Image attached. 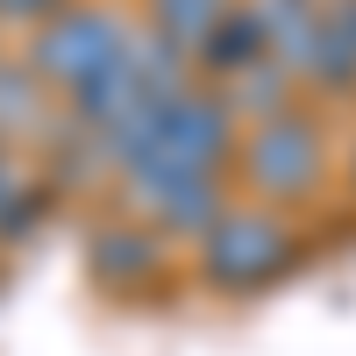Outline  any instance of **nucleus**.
I'll return each mask as SVG.
<instances>
[{
  "label": "nucleus",
  "instance_id": "nucleus-1",
  "mask_svg": "<svg viewBox=\"0 0 356 356\" xmlns=\"http://www.w3.org/2000/svg\"><path fill=\"white\" fill-rule=\"evenodd\" d=\"M235 143H243V122H235L228 93L193 79L150 122V136L136 143V157L122 164V186H143V178H235Z\"/></svg>",
  "mask_w": 356,
  "mask_h": 356
},
{
  "label": "nucleus",
  "instance_id": "nucleus-2",
  "mask_svg": "<svg viewBox=\"0 0 356 356\" xmlns=\"http://www.w3.org/2000/svg\"><path fill=\"white\" fill-rule=\"evenodd\" d=\"M136 29L143 22H129L114 0H65L50 22H36V36H29L22 57L36 65V79L50 86V93L72 107L136 50Z\"/></svg>",
  "mask_w": 356,
  "mask_h": 356
},
{
  "label": "nucleus",
  "instance_id": "nucleus-3",
  "mask_svg": "<svg viewBox=\"0 0 356 356\" xmlns=\"http://www.w3.org/2000/svg\"><path fill=\"white\" fill-rule=\"evenodd\" d=\"M300 257H307V243H300V228H292L285 207L228 200V214L193 243V271L214 285V292L243 300V292H264V285L292 278V264H300Z\"/></svg>",
  "mask_w": 356,
  "mask_h": 356
},
{
  "label": "nucleus",
  "instance_id": "nucleus-4",
  "mask_svg": "<svg viewBox=\"0 0 356 356\" xmlns=\"http://www.w3.org/2000/svg\"><path fill=\"white\" fill-rule=\"evenodd\" d=\"M321 122L307 107L264 114V122H243V143H235V178L250 186V200L264 207H292L300 193H314L321 178Z\"/></svg>",
  "mask_w": 356,
  "mask_h": 356
},
{
  "label": "nucleus",
  "instance_id": "nucleus-5",
  "mask_svg": "<svg viewBox=\"0 0 356 356\" xmlns=\"http://www.w3.org/2000/svg\"><path fill=\"white\" fill-rule=\"evenodd\" d=\"M57 129V93L36 79V65L0 50V150H36Z\"/></svg>",
  "mask_w": 356,
  "mask_h": 356
},
{
  "label": "nucleus",
  "instance_id": "nucleus-6",
  "mask_svg": "<svg viewBox=\"0 0 356 356\" xmlns=\"http://www.w3.org/2000/svg\"><path fill=\"white\" fill-rule=\"evenodd\" d=\"M300 86H314V93H356V0H321Z\"/></svg>",
  "mask_w": 356,
  "mask_h": 356
},
{
  "label": "nucleus",
  "instance_id": "nucleus-7",
  "mask_svg": "<svg viewBox=\"0 0 356 356\" xmlns=\"http://www.w3.org/2000/svg\"><path fill=\"white\" fill-rule=\"evenodd\" d=\"M86 257H93V271L107 285H143V278H157V264H164V235H150L136 214H114L107 228H93Z\"/></svg>",
  "mask_w": 356,
  "mask_h": 356
},
{
  "label": "nucleus",
  "instance_id": "nucleus-8",
  "mask_svg": "<svg viewBox=\"0 0 356 356\" xmlns=\"http://www.w3.org/2000/svg\"><path fill=\"white\" fill-rule=\"evenodd\" d=\"M235 8H243V0H150L143 29H150L157 43H171V50L193 65V57H200L207 43H214V29H221Z\"/></svg>",
  "mask_w": 356,
  "mask_h": 356
},
{
  "label": "nucleus",
  "instance_id": "nucleus-9",
  "mask_svg": "<svg viewBox=\"0 0 356 356\" xmlns=\"http://www.w3.org/2000/svg\"><path fill=\"white\" fill-rule=\"evenodd\" d=\"M50 214V186L22 164V150H0V243H22Z\"/></svg>",
  "mask_w": 356,
  "mask_h": 356
},
{
  "label": "nucleus",
  "instance_id": "nucleus-10",
  "mask_svg": "<svg viewBox=\"0 0 356 356\" xmlns=\"http://www.w3.org/2000/svg\"><path fill=\"white\" fill-rule=\"evenodd\" d=\"M65 0H0V22H22V29H36V22H50Z\"/></svg>",
  "mask_w": 356,
  "mask_h": 356
},
{
  "label": "nucleus",
  "instance_id": "nucleus-11",
  "mask_svg": "<svg viewBox=\"0 0 356 356\" xmlns=\"http://www.w3.org/2000/svg\"><path fill=\"white\" fill-rule=\"evenodd\" d=\"M342 178H349V193H356V143H349V157H342Z\"/></svg>",
  "mask_w": 356,
  "mask_h": 356
}]
</instances>
